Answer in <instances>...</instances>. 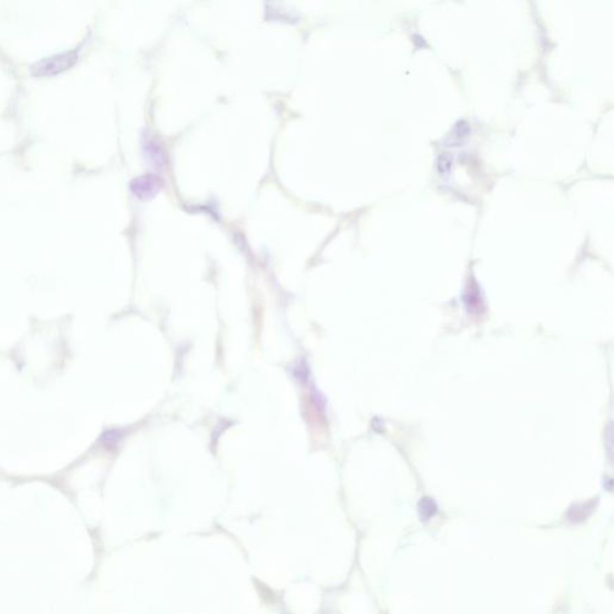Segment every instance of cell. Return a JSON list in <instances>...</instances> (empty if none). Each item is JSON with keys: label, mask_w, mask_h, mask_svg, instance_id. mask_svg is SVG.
<instances>
[{"label": "cell", "mask_w": 614, "mask_h": 614, "mask_svg": "<svg viewBox=\"0 0 614 614\" xmlns=\"http://www.w3.org/2000/svg\"><path fill=\"white\" fill-rule=\"evenodd\" d=\"M78 59V53L76 51L63 52L59 54L43 58L32 65V72L35 76H54L67 70L74 65Z\"/></svg>", "instance_id": "6da1fadb"}, {"label": "cell", "mask_w": 614, "mask_h": 614, "mask_svg": "<svg viewBox=\"0 0 614 614\" xmlns=\"http://www.w3.org/2000/svg\"><path fill=\"white\" fill-rule=\"evenodd\" d=\"M161 179L153 174H146L131 182V190L138 197H151L161 188Z\"/></svg>", "instance_id": "7a4b0ae2"}, {"label": "cell", "mask_w": 614, "mask_h": 614, "mask_svg": "<svg viewBox=\"0 0 614 614\" xmlns=\"http://www.w3.org/2000/svg\"><path fill=\"white\" fill-rule=\"evenodd\" d=\"M451 166H452V157L451 155L441 154L437 161V168L441 172V174H448L450 172Z\"/></svg>", "instance_id": "3957f363"}, {"label": "cell", "mask_w": 614, "mask_h": 614, "mask_svg": "<svg viewBox=\"0 0 614 614\" xmlns=\"http://www.w3.org/2000/svg\"><path fill=\"white\" fill-rule=\"evenodd\" d=\"M420 512H421V517H424L425 520L427 518H430L431 516L435 515V512H436V505H435V503L430 501V499H424L421 503H420Z\"/></svg>", "instance_id": "277c9868"}, {"label": "cell", "mask_w": 614, "mask_h": 614, "mask_svg": "<svg viewBox=\"0 0 614 614\" xmlns=\"http://www.w3.org/2000/svg\"><path fill=\"white\" fill-rule=\"evenodd\" d=\"M468 132H469L468 122H464V120H462V122H457V124H456V127H455V133H456L455 136L456 137H459V138H461V137H465V136H467V133H468Z\"/></svg>", "instance_id": "5b68a950"}]
</instances>
